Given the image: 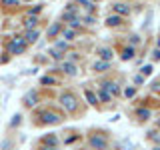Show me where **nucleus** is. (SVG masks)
<instances>
[{
  "mask_svg": "<svg viewBox=\"0 0 160 150\" xmlns=\"http://www.w3.org/2000/svg\"><path fill=\"white\" fill-rule=\"evenodd\" d=\"M60 104H62L68 112H74V110H76V96L70 94V92H64L62 96H60Z\"/></svg>",
  "mask_w": 160,
  "mask_h": 150,
  "instance_id": "nucleus-1",
  "label": "nucleus"
},
{
  "mask_svg": "<svg viewBox=\"0 0 160 150\" xmlns=\"http://www.w3.org/2000/svg\"><path fill=\"white\" fill-rule=\"evenodd\" d=\"M26 50V40L24 38H14L12 42L8 44V52L10 54H22Z\"/></svg>",
  "mask_w": 160,
  "mask_h": 150,
  "instance_id": "nucleus-2",
  "label": "nucleus"
},
{
  "mask_svg": "<svg viewBox=\"0 0 160 150\" xmlns=\"http://www.w3.org/2000/svg\"><path fill=\"white\" fill-rule=\"evenodd\" d=\"M88 144L92 148H96V150H106V138H102V136H90L88 138Z\"/></svg>",
  "mask_w": 160,
  "mask_h": 150,
  "instance_id": "nucleus-3",
  "label": "nucleus"
},
{
  "mask_svg": "<svg viewBox=\"0 0 160 150\" xmlns=\"http://www.w3.org/2000/svg\"><path fill=\"white\" fill-rule=\"evenodd\" d=\"M42 118H44V122H46V124H58L60 120H62L56 112H44Z\"/></svg>",
  "mask_w": 160,
  "mask_h": 150,
  "instance_id": "nucleus-4",
  "label": "nucleus"
},
{
  "mask_svg": "<svg viewBox=\"0 0 160 150\" xmlns=\"http://www.w3.org/2000/svg\"><path fill=\"white\" fill-rule=\"evenodd\" d=\"M114 12L120 14V16H128V14H130V8L126 6V4H122V2H116V4H114Z\"/></svg>",
  "mask_w": 160,
  "mask_h": 150,
  "instance_id": "nucleus-5",
  "label": "nucleus"
},
{
  "mask_svg": "<svg viewBox=\"0 0 160 150\" xmlns=\"http://www.w3.org/2000/svg\"><path fill=\"white\" fill-rule=\"evenodd\" d=\"M102 88H106L110 94H112V96H118L120 94V88H118V84L116 82H104L102 84Z\"/></svg>",
  "mask_w": 160,
  "mask_h": 150,
  "instance_id": "nucleus-6",
  "label": "nucleus"
},
{
  "mask_svg": "<svg viewBox=\"0 0 160 150\" xmlns=\"http://www.w3.org/2000/svg\"><path fill=\"white\" fill-rule=\"evenodd\" d=\"M36 102H38L36 92H28L26 96H24V104H28V106H36Z\"/></svg>",
  "mask_w": 160,
  "mask_h": 150,
  "instance_id": "nucleus-7",
  "label": "nucleus"
},
{
  "mask_svg": "<svg viewBox=\"0 0 160 150\" xmlns=\"http://www.w3.org/2000/svg\"><path fill=\"white\" fill-rule=\"evenodd\" d=\"M38 36H40V34H38V30H26V36H24V40H26V42H36V40H38Z\"/></svg>",
  "mask_w": 160,
  "mask_h": 150,
  "instance_id": "nucleus-8",
  "label": "nucleus"
},
{
  "mask_svg": "<svg viewBox=\"0 0 160 150\" xmlns=\"http://www.w3.org/2000/svg\"><path fill=\"white\" fill-rule=\"evenodd\" d=\"M108 68H110L108 60H100V62L94 64V70H96V72H104V70H108Z\"/></svg>",
  "mask_w": 160,
  "mask_h": 150,
  "instance_id": "nucleus-9",
  "label": "nucleus"
},
{
  "mask_svg": "<svg viewBox=\"0 0 160 150\" xmlns=\"http://www.w3.org/2000/svg\"><path fill=\"white\" fill-rule=\"evenodd\" d=\"M62 70H64L66 74H70V76H74V74H76V66H74L72 62H64V64H62Z\"/></svg>",
  "mask_w": 160,
  "mask_h": 150,
  "instance_id": "nucleus-10",
  "label": "nucleus"
},
{
  "mask_svg": "<svg viewBox=\"0 0 160 150\" xmlns=\"http://www.w3.org/2000/svg\"><path fill=\"white\" fill-rule=\"evenodd\" d=\"M42 144H48V146H58V136H54V134H48V136L42 140Z\"/></svg>",
  "mask_w": 160,
  "mask_h": 150,
  "instance_id": "nucleus-11",
  "label": "nucleus"
},
{
  "mask_svg": "<svg viewBox=\"0 0 160 150\" xmlns=\"http://www.w3.org/2000/svg\"><path fill=\"white\" fill-rule=\"evenodd\" d=\"M98 54H100L102 60H108V62H110V58H112V50L110 48H98Z\"/></svg>",
  "mask_w": 160,
  "mask_h": 150,
  "instance_id": "nucleus-12",
  "label": "nucleus"
},
{
  "mask_svg": "<svg viewBox=\"0 0 160 150\" xmlns=\"http://www.w3.org/2000/svg\"><path fill=\"white\" fill-rule=\"evenodd\" d=\"M118 24H122V16H110L106 18V26H118Z\"/></svg>",
  "mask_w": 160,
  "mask_h": 150,
  "instance_id": "nucleus-13",
  "label": "nucleus"
},
{
  "mask_svg": "<svg viewBox=\"0 0 160 150\" xmlns=\"http://www.w3.org/2000/svg\"><path fill=\"white\" fill-rule=\"evenodd\" d=\"M60 30H62V28H60V22H54L52 26L48 28V38H54V36L60 32Z\"/></svg>",
  "mask_w": 160,
  "mask_h": 150,
  "instance_id": "nucleus-14",
  "label": "nucleus"
},
{
  "mask_svg": "<svg viewBox=\"0 0 160 150\" xmlns=\"http://www.w3.org/2000/svg\"><path fill=\"white\" fill-rule=\"evenodd\" d=\"M136 116L144 122V120L150 118V110H148V108H138V110H136Z\"/></svg>",
  "mask_w": 160,
  "mask_h": 150,
  "instance_id": "nucleus-15",
  "label": "nucleus"
},
{
  "mask_svg": "<svg viewBox=\"0 0 160 150\" xmlns=\"http://www.w3.org/2000/svg\"><path fill=\"white\" fill-rule=\"evenodd\" d=\"M84 96H86V100L92 104V106H96V104H98V98H96V94H94V92H90V90H84Z\"/></svg>",
  "mask_w": 160,
  "mask_h": 150,
  "instance_id": "nucleus-16",
  "label": "nucleus"
},
{
  "mask_svg": "<svg viewBox=\"0 0 160 150\" xmlns=\"http://www.w3.org/2000/svg\"><path fill=\"white\" fill-rule=\"evenodd\" d=\"M120 56H122V60H130V58L134 56V48H132V46L124 48V50H122V54H120Z\"/></svg>",
  "mask_w": 160,
  "mask_h": 150,
  "instance_id": "nucleus-17",
  "label": "nucleus"
},
{
  "mask_svg": "<svg viewBox=\"0 0 160 150\" xmlns=\"http://www.w3.org/2000/svg\"><path fill=\"white\" fill-rule=\"evenodd\" d=\"M36 22H38V20L34 18V16H28V18H24V26H26L28 30H32L34 26H36Z\"/></svg>",
  "mask_w": 160,
  "mask_h": 150,
  "instance_id": "nucleus-18",
  "label": "nucleus"
},
{
  "mask_svg": "<svg viewBox=\"0 0 160 150\" xmlns=\"http://www.w3.org/2000/svg\"><path fill=\"white\" fill-rule=\"evenodd\" d=\"M100 100H102V102H110V100H112V94H110L106 88H102L100 90Z\"/></svg>",
  "mask_w": 160,
  "mask_h": 150,
  "instance_id": "nucleus-19",
  "label": "nucleus"
},
{
  "mask_svg": "<svg viewBox=\"0 0 160 150\" xmlns=\"http://www.w3.org/2000/svg\"><path fill=\"white\" fill-rule=\"evenodd\" d=\"M62 36H64V40H74V38H76V30H74V28H68V30H64Z\"/></svg>",
  "mask_w": 160,
  "mask_h": 150,
  "instance_id": "nucleus-20",
  "label": "nucleus"
},
{
  "mask_svg": "<svg viewBox=\"0 0 160 150\" xmlns=\"http://www.w3.org/2000/svg\"><path fill=\"white\" fill-rule=\"evenodd\" d=\"M40 84H56V80L50 78V76H42L40 78Z\"/></svg>",
  "mask_w": 160,
  "mask_h": 150,
  "instance_id": "nucleus-21",
  "label": "nucleus"
},
{
  "mask_svg": "<svg viewBox=\"0 0 160 150\" xmlns=\"http://www.w3.org/2000/svg\"><path fill=\"white\" fill-rule=\"evenodd\" d=\"M50 54H52V58H54V60H60V58H62V52H60V50H56V48L50 50Z\"/></svg>",
  "mask_w": 160,
  "mask_h": 150,
  "instance_id": "nucleus-22",
  "label": "nucleus"
},
{
  "mask_svg": "<svg viewBox=\"0 0 160 150\" xmlns=\"http://www.w3.org/2000/svg\"><path fill=\"white\" fill-rule=\"evenodd\" d=\"M124 94H126L128 98H132L134 94H136V88H134V86H132V88H126V90H124Z\"/></svg>",
  "mask_w": 160,
  "mask_h": 150,
  "instance_id": "nucleus-23",
  "label": "nucleus"
},
{
  "mask_svg": "<svg viewBox=\"0 0 160 150\" xmlns=\"http://www.w3.org/2000/svg\"><path fill=\"white\" fill-rule=\"evenodd\" d=\"M148 138H150V140H156V142H160V136H158V132H148Z\"/></svg>",
  "mask_w": 160,
  "mask_h": 150,
  "instance_id": "nucleus-24",
  "label": "nucleus"
},
{
  "mask_svg": "<svg viewBox=\"0 0 160 150\" xmlns=\"http://www.w3.org/2000/svg\"><path fill=\"white\" fill-rule=\"evenodd\" d=\"M16 0H2V6H14Z\"/></svg>",
  "mask_w": 160,
  "mask_h": 150,
  "instance_id": "nucleus-25",
  "label": "nucleus"
},
{
  "mask_svg": "<svg viewBox=\"0 0 160 150\" xmlns=\"http://www.w3.org/2000/svg\"><path fill=\"white\" fill-rule=\"evenodd\" d=\"M78 2H80V4H84V6H86V8H94L90 0H78Z\"/></svg>",
  "mask_w": 160,
  "mask_h": 150,
  "instance_id": "nucleus-26",
  "label": "nucleus"
},
{
  "mask_svg": "<svg viewBox=\"0 0 160 150\" xmlns=\"http://www.w3.org/2000/svg\"><path fill=\"white\" fill-rule=\"evenodd\" d=\"M150 72H152V66H144L142 68V74H144V76H148Z\"/></svg>",
  "mask_w": 160,
  "mask_h": 150,
  "instance_id": "nucleus-27",
  "label": "nucleus"
},
{
  "mask_svg": "<svg viewBox=\"0 0 160 150\" xmlns=\"http://www.w3.org/2000/svg\"><path fill=\"white\" fill-rule=\"evenodd\" d=\"M144 82V78L140 76V74H136V76H134V84H142Z\"/></svg>",
  "mask_w": 160,
  "mask_h": 150,
  "instance_id": "nucleus-28",
  "label": "nucleus"
},
{
  "mask_svg": "<svg viewBox=\"0 0 160 150\" xmlns=\"http://www.w3.org/2000/svg\"><path fill=\"white\" fill-rule=\"evenodd\" d=\"M84 22H86V24H94L96 20H94V16H84Z\"/></svg>",
  "mask_w": 160,
  "mask_h": 150,
  "instance_id": "nucleus-29",
  "label": "nucleus"
},
{
  "mask_svg": "<svg viewBox=\"0 0 160 150\" xmlns=\"http://www.w3.org/2000/svg\"><path fill=\"white\" fill-rule=\"evenodd\" d=\"M40 150H58V146H48V144H42Z\"/></svg>",
  "mask_w": 160,
  "mask_h": 150,
  "instance_id": "nucleus-30",
  "label": "nucleus"
},
{
  "mask_svg": "<svg viewBox=\"0 0 160 150\" xmlns=\"http://www.w3.org/2000/svg\"><path fill=\"white\" fill-rule=\"evenodd\" d=\"M66 48V42H56V50H64Z\"/></svg>",
  "mask_w": 160,
  "mask_h": 150,
  "instance_id": "nucleus-31",
  "label": "nucleus"
},
{
  "mask_svg": "<svg viewBox=\"0 0 160 150\" xmlns=\"http://www.w3.org/2000/svg\"><path fill=\"white\" fill-rule=\"evenodd\" d=\"M152 60H160V48H158V50H154V54H152Z\"/></svg>",
  "mask_w": 160,
  "mask_h": 150,
  "instance_id": "nucleus-32",
  "label": "nucleus"
},
{
  "mask_svg": "<svg viewBox=\"0 0 160 150\" xmlns=\"http://www.w3.org/2000/svg\"><path fill=\"white\" fill-rule=\"evenodd\" d=\"M40 8H42V6H34L32 10H30V14H36V12H40Z\"/></svg>",
  "mask_w": 160,
  "mask_h": 150,
  "instance_id": "nucleus-33",
  "label": "nucleus"
},
{
  "mask_svg": "<svg viewBox=\"0 0 160 150\" xmlns=\"http://www.w3.org/2000/svg\"><path fill=\"white\" fill-rule=\"evenodd\" d=\"M136 42H138V36H132V38H130V44H132V46H134Z\"/></svg>",
  "mask_w": 160,
  "mask_h": 150,
  "instance_id": "nucleus-34",
  "label": "nucleus"
},
{
  "mask_svg": "<svg viewBox=\"0 0 160 150\" xmlns=\"http://www.w3.org/2000/svg\"><path fill=\"white\" fill-rule=\"evenodd\" d=\"M156 126H158V128H160V118H158V120H156Z\"/></svg>",
  "mask_w": 160,
  "mask_h": 150,
  "instance_id": "nucleus-35",
  "label": "nucleus"
},
{
  "mask_svg": "<svg viewBox=\"0 0 160 150\" xmlns=\"http://www.w3.org/2000/svg\"><path fill=\"white\" fill-rule=\"evenodd\" d=\"M158 48H160V38H158Z\"/></svg>",
  "mask_w": 160,
  "mask_h": 150,
  "instance_id": "nucleus-36",
  "label": "nucleus"
},
{
  "mask_svg": "<svg viewBox=\"0 0 160 150\" xmlns=\"http://www.w3.org/2000/svg\"><path fill=\"white\" fill-rule=\"evenodd\" d=\"M154 150H160V146H156V148H154Z\"/></svg>",
  "mask_w": 160,
  "mask_h": 150,
  "instance_id": "nucleus-37",
  "label": "nucleus"
},
{
  "mask_svg": "<svg viewBox=\"0 0 160 150\" xmlns=\"http://www.w3.org/2000/svg\"><path fill=\"white\" fill-rule=\"evenodd\" d=\"M90 2H98V0H90Z\"/></svg>",
  "mask_w": 160,
  "mask_h": 150,
  "instance_id": "nucleus-38",
  "label": "nucleus"
},
{
  "mask_svg": "<svg viewBox=\"0 0 160 150\" xmlns=\"http://www.w3.org/2000/svg\"><path fill=\"white\" fill-rule=\"evenodd\" d=\"M26 2H30V0H26Z\"/></svg>",
  "mask_w": 160,
  "mask_h": 150,
  "instance_id": "nucleus-39",
  "label": "nucleus"
}]
</instances>
